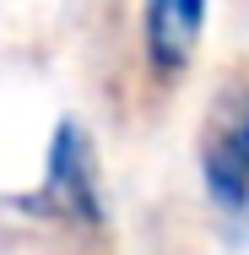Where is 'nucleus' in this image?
Masks as SVG:
<instances>
[{
    "mask_svg": "<svg viewBox=\"0 0 249 255\" xmlns=\"http://www.w3.org/2000/svg\"><path fill=\"white\" fill-rule=\"evenodd\" d=\"M206 11H211V0H147L141 44H147V60L163 82L190 71V60L200 49V33H206Z\"/></svg>",
    "mask_w": 249,
    "mask_h": 255,
    "instance_id": "7ed1b4c3",
    "label": "nucleus"
},
{
    "mask_svg": "<svg viewBox=\"0 0 249 255\" xmlns=\"http://www.w3.org/2000/svg\"><path fill=\"white\" fill-rule=\"evenodd\" d=\"M200 185L222 217L249 212V82H228L200 120Z\"/></svg>",
    "mask_w": 249,
    "mask_h": 255,
    "instance_id": "f257e3e1",
    "label": "nucleus"
},
{
    "mask_svg": "<svg viewBox=\"0 0 249 255\" xmlns=\"http://www.w3.org/2000/svg\"><path fill=\"white\" fill-rule=\"evenodd\" d=\"M38 206L54 212L60 223H76V228H98V223H103L98 152H92V141H87V130H82L76 120H60V125H54V136H49Z\"/></svg>",
    "mask_w": 249,
    "mask_h": 255,
    "instance_id": "f03ea898",
    "label": "nucleus"
}]
</instances>
